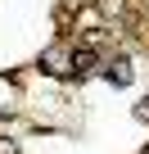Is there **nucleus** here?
Masks as SVG:
<instances>
[{"label":"nucleus","mask_w":149,"mask_h":154,"mask_svg":"<svg viewBox=\"0 0 149 154\" xmlns=\"http://www.w3.org/2000/svg\"><path fill=\"white\" fill-rule=\"evenodd\" d=\"M68 63H72V54H68V50H59V45L41 54V68H50V72H72Z\"/></svg>","instance_id":"1"},{"label":"nucleus","mask_w":149,"mask_h":154,"mask_svg":"<svg viewBox=\"0 0 149 154\" xmlns=\"http://www.w3.org/2000/svg\"><path fill=\"white\" fill-rule=\"evenodd\" d=\"M91 68H95V54H91V50H77V54H72V72H82V77H86Z\"/></svg>","instance_id":"2"},{"label":"nucleus","mask_w":149,"mask_h":154,"mask_svg":"<svg viewBox=\"0 0 149 154\" xmlns=\"http://www.w3.org/2000/svg\"><path fill=\"white\" fill-rule=\"evenodd\" d=\"M109 82L127 86V82H131V63H109Z\"/></svg>","instance_id":"3"},{"label":"nucleus","mask_w":149,"mask_h":154,"mask_svg":"<svg viewBox=\"0 0 149 154\" xmlns=\"http://www.w3.org/2000/svg\"><path fill=\"white\" fill-rule=\"evenodd\" d=\"M100 9H104L109 18H118V14H122V0H100Z\"/></svg>","instance_id":"4"},{"label":"nucleus","mask_w":149,"mask_h":154,"mask_svg":"<svg viewBox=\"0 0 149 154\" xmlns=\"http://www.w3.org/2000/svg\"><path fill=\"white\" fill-rule=\"evenodd\" d=\"M0 154H18V149H14V145H5V140H0Z\"/></svg>","instance_id":"5"},{"label":"nucleus","mask_w":149,"mask_h":154,"mask_svg":"<svg viewBox=\"0 0 149 154\" xmlns=\"http://www.w3.org/2000/svg\"><path fill=\"white\" fill-rule=\"evenodd\" d=\"M140 118H149V100H145V109H140Z\"/></svg>","instance_id":"6"}]
</instances>
